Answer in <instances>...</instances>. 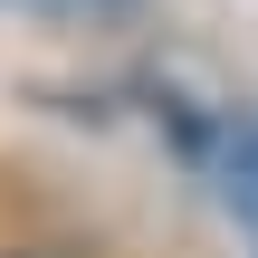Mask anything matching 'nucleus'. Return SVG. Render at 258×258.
<instances>
[{
  "mask_svg": "<svg viewBox=\"0 0 258 258\" xmlns=\"http://www.w3.org/2000/svg\"><path fill=\"white\" fill-rule=\"evenodd\" d=\"M230 201H239V211L258 220V124L239 134V153H230Z\"/></svg>",
  "mask_w": 258,
  "mask_h": 258,
  "instance_id": "1",
  "label": "nucleus"
},
{
  "mask_svg": "<svg viewBox=\"0 0 258 258\" xmlns=\"http://www.w3.org/2000/svg\"><path fill=\"white\" fill-rule=\"evenodd\" d=\"M0 258H77V249H57V239H29V249H0Z\"/></svg>",
  "mask_w": 258,
  "mask_h": 258,
  "instance_id": "2",
  "label": "nucleus"
}]
</instances>
